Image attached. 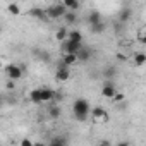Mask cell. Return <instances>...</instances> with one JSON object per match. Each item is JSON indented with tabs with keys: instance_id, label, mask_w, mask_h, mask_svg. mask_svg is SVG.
I'll list each match as a JSON object with an SVG mask.
<instances>
[{
	"instance_id": "cell-22",
	"label": "cell",
	"mask_w": 146,
	"mask_h": 146,
	"mask_svg": "<svg viewBox=\"0 0 146 146\" xmlns=\"http://www.w3.org/2000/svg\"><path fill=\"white\" fill-rule=\"evenodd\" d=\"M91 31H93V33H103V31H105V23L102 21V23H98V24L91 26Z\"/></svg>"
},
{
	"instance_id": "cell-33",
	"label": "cell",
	"mask_w": 146,
	"mask_h": 146,
	"mask_svg": "<svg viewBox=\"0 0 146 146\" xmlns=\"http://www.w3.org/2000/svg\"><path fill=\"white\" fill-rule=\"evenodd\" d=\"M4 69V64H2V60H0V70H2Z\"/></svg>"
},
{
	"instance_id": "cell-26",
	"label": "cell",
	"mask_w": 146,
	"mask_h": 146,
	"mask_svg": "<svg viewBox=\"0 0 146 146\" xmlns=\"http://www.w3.org/2000/svg\"><path fill=\"white\" fill-rule=\"evenodd\" d=\"M19 144H21V146H33V141H31L29 137H23Z\"/></svg>"
},
{
	"instance_id": "cell-30",
	"label": "cell",
	"mask_w": 146,
	"mask_h": 146,
	"mask_svg": "<svg viewBox=\"0 0 146 146\" xmlns=\"http://www.w3.org/2000/svg\"><path fill=\"white\" fill-rule=\"evenodd\" d=\"M33 146H46V143H43V141H36V143H33Z\"/></svg>"
},
{
	"instance_id": "cell-21",
	"label": "cell",
	"mask_w": 146,
	"mask_h": 146,
	"mask_svg": "<svg viewBox=\"0 0 146 146\" xmlns=\"http://www.w3.org/2000/svg\"><path fill=\"white\" fill-rule=\"evenodd\" d=\"M48 115H50L52 119L60 117V108H58L57 105H50V108H48Z\"/></svg>"
},
{
	"instance_id": "cell-34",
	"label": "cell",
	"mask_w": 146,
	"mask_h": 146,
	"mask_svg": "<svg viewBox=\"0 0 146 146\" xmlns=\"http://www.w3.org/2000/svg\"><path fill=\"white\" fill-rule=\"evenodd\" d=\"M0 31H2V26H0Z\"/></svg>"
},
{
	"instance_id": "cell-10",
	"label": "cell",
	"mask_w": 146,
	"mask_h": 146,
	"mask_svg": "<svg viewBox=\"0 0 146 146\" xmlns=\"http://www.w3.org/2000/svg\"><path fill=\"white\" fill-rule=\"evenodd\" d=\"M132 62H134L136 67H143V65L146 64V53H144V52H136V53L132 55Z\"/></svg>"
},
{
	"instance_id": "cell-29",
	"label": "cell",
	"mask_w": 146,
	"mask_h": 146,
	"mask_svg": "<svg viewBox=\"0 0 146 146\" xmlns=\"http://www.w3.org/2000/svg\"><path fill=\"white\" fill-rule=\"evenodd\" d=\"M117 146H131V143H127V141H120V143H117Z\"/></svg>"
},
{
	"instance_id": "cell-2",
	"label": "cell",
	"mask_w": 146,
	"mask_h": 146,
	"mask_svg": "<svg viewBox=\"0 0 146 146\" xmlns=\"http://www.w3.org/2000/svg\"><path fill=\"white\" fill-rule=\"evenodd\" d=\"M5 69V74H7V79L9 81H19L21 78H23V74H24V67L23 65H16V64H9L7 67H4Z\"/></svg>"
},
{
	"instance_id": "cell-17",
	"label": "cell",
	"mask_w": 146,
	"mask_h": 146,
	"mask_svg": "<svg viewBox=\"0 0 146 146\" xmlns=\"http://www.w3.org/2000/svg\"><path fill=\"white\" fill-rule=\"evenodd\" d=\"M29 100H31L33 103H41V88L33 90V91L29 93Z\"/></svg>"
},
{
	"instance_id": "cell-5",
	"label": "cell",
	"mask_w": 146,
	"mask_h": 146,
	"mask_svg": "<svg viewBox=\"0 0 146 146\" xmlns=\"http://www.w3.org/2000/svg\"><path fill=\"white\" fill-rule=\"evenodd\" d=\"M60 48H62L64 55H76V53L83 48V43H76V41L65 40L64 43H60Z\"/></svg>"
},
{
	"instance_id": "cell-13",
	"label": "cell",
	"mask_w": 146,
	"mask_h": 146,
	"mask_svg": "<svg viewBox=\"0 0 146 146\" xmlns=\"http://www.w3.org/2000/svg\"><path fill=\"white\" fill-rule=\"evenodd\" d=\"M78 64V57L76 55H62V65L65 67H72Z\"/></svg>"
},
{
	"instance_id": "cell-16",
	"label": "cell",
	"mask_w": 146,
	"mask_h": 146,
	"mask_svg": "<svg viewBox=\"0 0 146 146\" xmlns=\"http://www.w3.org/2000/svg\"><path fill=\"white\" fill-rule=\"evenodd\" d=\"M29 14H31L33 17H38V19H46L45 9H41V7H33V9L29 11Z\"/></svg>"
},
{
	"instance_id": "cell-6",
	"label": "cell",
	"mask_w": 146,
	"mask_h": 146,
	"mask_svg": "<svg viewBox=\"0 0 146 146\" xmlns=\"http://www.w3.org/2000/svg\"><path fill=\"white\" fill-rule=\"evenodd\" d=\"M69 78H70V70H69V67L58 65V67H57V72H55V79H57V83H65Z\"/></svg>"
},
{
	"instance_id": "cell-18",
	"label": "cell",
	"mask_w": 146,
	"mask_h": 146,
	"mask_svg": "<svg viewBox=\"0 0 146 146\" xmlns=\"http://www.w3.org/2000/svg\"><path fill=\"white\" fill-rule=\"evenodd\" d=\"M46 146H67V139H65L64 136H57V137H53V139L50 141V144H46Z\"/></svg>"
},
{
	"instance_id": "cell-14",
	"label": "cell",
	"mask_w": 146,
	"mask_h": 146,
	"mask_svg": "<svg viewBox=\"0 0 146 146\" xmlns=\"http://www.w3.org/2000/svg\"><path fill=\"white\" fill-rule=\"evenodd\" d=\"M67 35H69V29L62 26V28L57 29V33H55V40H57L58 43H64V41L67 40Z\"/></svg>"
},
{
	"instance_id": "cell-19",
	"label": "cell",
	"mask_w": 146,
	"mask_h": 146,
	"mask_svg": "<svg viewBox=\"0 0 146 146\" xmlns=\"http://www.w3.org/2000/svg\"><path fill=\"white\" fill-rule=\"evenodd\" d=\"M7 12L11 14V16H19L21 14V7H19V4H9L7 5Z\"/></svg>"
},
{
	"instance_id": "cell-23",
	"label": "cell",
	"mask_w": 146,
	"mask_h": 146,
	"mask_svg": "<svg viewBox=\"0 0 146 146\" xmlns=\"http://www.w3.org/2000/svg\"><path fill=\"white\" fill-rule=\"evenodd\" d=\"M129 17H131V11H129V9H124V11L120 12V21H122V23H125Z\"/></svg>"
},
{
	"instance_id": "cell-3",
	"label": "cell",
	"mask_w": 146,
	"mask_h": 146,
	"mask_svg": "<svg viewBox=\"0 0 146 146\" xmlns=\"http://www.w3.org/2000/svg\"><path fill=\"white\" fill-rule=\"evenodd\" d=\"M65 7L62 4H52L50 7L45 9V14H46V19H60L65 16Z\"/></svg>"
},
{
	"instance_id": "cell-9",
	"label": "cell",
	"mask_w": 146,
	"mask_h": 146,
	"mask_svg": "<svg viewBox=\"0 0 146 146\" xmlns=\"http://www.w3.org/2000/svg\"><path fill=\"white\" fill-rule=\"evenodd\" d=\"M76 57H78V62H88V60L91 58V50L86 48V46H83V48L76 53Z\"/></svg>"
},
{
	"instance_id": "cell-28",
	"label": "cell",
	"mask_w": 146,
	"mask_h": 146,
	"mask_svg": "<svg viewBox=\"0 0 146 146\" xmlns=\"http://www.w3.org/2000/svg\"><path fill=\"white\" fill-rule=\"evenodd\" d=\"M5 88H7V90H14V88H16V83L7 79V83H5Z\"/></svg>"
},
{
	"instance_id": "cell-12",
	"label": "cell",
	"mask_w": 146,
	"mask_h": 146,
	"mask_svg": "<svg viewBox=\"0 0 146 146\" xmlns=\"http://www.w3.org/2000/svg\"><path fill=\"white\" fill-rule=\"evenodd\" d=\"M67 40L69 41H76V43H83V33L79 29H70L69 35H67Z\"/></svg>"
},
{
	"instance_id": "cell-24",
	"label": "cell",
	"mask_w": 146,
	"mask_h": 146,
	"mask_svg": "<svg viewBox=\"0 0 146 146\" xmlns=\"http://www.w3.org/2000/svg\"><path fill=\"white\" fill-rule=\"evenodd\" d=\"M124 98H125L124 93H115V96L112 98V102H113V103H119V102H124Z\"/></svg>"
},
{
	"instance_id": "cell-31",
	"label": "cell",
	"mask_w": 146,
	"mask_h": 146,
	"mask_svg": "<svg viewBox=\"0 0 146 146\" xmlns=\"http://www.w3.org/2000/svg\"><path fill=\"white\" fill-rule=\"evenodd\" d=\"M96 146H110V143H108V141H102V143H98Z\"/></svg>"
},
{
	"instance_id": "cell-15",
	"label": "cell",
	"mask_w": 146,
	"mask_h": 146,
	"mask_svg": "<svg viewBox=\"0 0 146 146\" xmlns=\"http://www.w3.org/2000/svg\"><path fill=\"white\" fill-rule=\"evenodd\" d=\"M88 23H90L91 26H95V24L102 23V14H100L98 11H93V12H90V16H88Z\"/></svg>"
},
{
	"instance_id": "cell-7",
	"label": "cell",
	"mask_w": 146,
	"mask_h": 146,
	"mask_svg": "<svg viewBox=\"0 0 146 146\" xmlns=\"http://www.w3.org/2000/svg\"><path fill=\"white\" fill-rule=\"evenodd\" d=\"M62 5L65 7L67 12H74V14L81 9V2H78V0H64Z\"/></svg>"
},
{
	"instance_id": "cell-11",
	"label": "cell",
	"mask_w": 146,
	"mask_h": 146,
	"mask_svg": "<svg viewBox=\"0 0 146 146\" xmlns=\"http://www.w3.org/2000/svg\"><path fill=\"white\" fill-rule=\"evenodd\" d=\"M55 98V91L50 88H41V103H48Z\"/></svg>"
},
{
	"instance_id": "cell-8",
	"label": "cell",
	"mask_w": 146,
	"mask_h": 146,
	"mask_svg": "<svg viewBox=\"0 0 146 146\" xmlns=\"http://www.w3.org/2000/svg\"><path fill=\"white\" fill-rule=\"evenodd\" d=\"M115 93H117V90H115V86H113L112 83H105V84H103V88H102V96L112 100V98L115 96Z\"/></svg>"
},
{
	"instance_id": "cell-32",
	"label": "cell",
	"mask_w": 146,
	"mask_h": 146,
	"mask_svg": "<svg viewBox=\"0 0 146 146\" xmlns=\"http://www.w3.org/2000/svg\"><path fill=\"white\" fill-rule=\"evenodd\" d=\"M2 105H4V98L0 96V108H2Z\"/></svg>"
},
{
	"instance_id": "cell-1",
	"label": "cell",
	"mask_w": 146,
	"mask_h": 146,
	"mask_svg": "<svg viewBox=\"0 0 146 146\" xmlns=\"http://www.w3.org/2000/svg\"><path fill=\"white\" fill-rule=\"evenodd\" d=\"M90 112H91V107H90L88 100H84V98H78L74 103H72V113H74V117H76L79 122L88 120Z\"/></svg>"
},
{
	"instance_id": "cell-27",
	"label": "cell",
	"mask_w": 146,
	"mask_h": 146,
	"mask_svg": "<svg viewBox=\"0 0 146 146\" xmlns=\"http://www.w3.org/2000/svg\"><path fill=\"white\" fill-rule=\"evenodd\" d=\"M129 57H127V53H124V52H117V60H127Z\"/></svg>"
},
{
	"instance_id": "cell-25",
	"label": "cell",
	"mask_w": 146,
	"mask_h": 146,
	"mask_svg": "<svg viewBox=\"0 0 146 146\" xmlns=\"http://www.w3.org/2000/svg\"><path fill=\"white\" fill-rule=\"evenodd\" d=\"M137 41H139V43H146V35H144V29H141V31L137 33Z\"/></svg>"
},
{
	"instance_id": "cell-20",
	"label": "cell",
	"mask_w": 146,
	"mask_h": 146,
	"mask_svg": "<svg viewBox=\"0 0 146 146\" xmlns=\"http://www.w3.org/2000/svg\"><path fill=\"white\" fill-rule=\"evenodd\" d=\"M64 21H65L67 24H74V23L78 21V14H74V12H65Z\"/></svg>"
},
{
	"instance_id": "cell-4",
	"label": "cell",
	"mask_w": 146,
	"mask_h": 146,
	"mask_svg": "<svg viewBox=\"0 0 146 146\" xmlns=\"http://www.w3.org/2000/svg\"><path fill=\"white\" fill-rule=\"evenodd\" d=\"M90 113H91V120H93L95 124H107V122L110 120V115H108V112H107L105 108H102V107H96V108H93Z\"/></svg>"
}]
</instances>
